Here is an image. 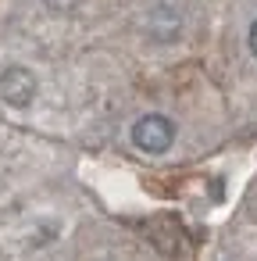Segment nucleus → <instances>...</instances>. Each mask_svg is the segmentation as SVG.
I'll return each instance as SVG.
<instances>
[{
    "label": "nucleus",
    "mask_w": 257,
    "mask_h": 261,
    "mask_svg": "<svg viewBox=\"0 0 257 261\" xmlns=\"http://www.w3.org/2000/svg\"><path fill=\"white\" fill-rule=\"evenodd\" d=\"M175 143V122L164 115H143L132 125V147L143 154H164Z\"/></svg>",
    "instance_id": "obj_1"
},
{
    "label": "nucleus",
    "mask_w": 257,
    "mask_h": 261,
    "mask_svg": "<svg viewBox=\"0 0 257 261\" xmlns=\"http://www.w3.org/2000/svg\"><path fill=\"white\" fill-rule=\"evenodd\" d=\"M0 100L18 108V111L29 108L36 100V75L29 68H22V65L4 68V72H0Z\"/></svg>",
    "instance_id": "obj_2"
},
{
    "label": "nucleus",
    "mask_w": 257,
    "mask_h": 261,
    "mask_svg": "<svg viewBox=\"0 0 257 261\" xmlns=\"http://www.w3.org/2000/svg\"><path fill=\"white\" fill-rule=\"evenodd\" d=\"M147 33L154 40H175L179 36V15L168 8V4H157L150 15H147Z\"/></svg>",
    "instance_id": "obj_3"
},
{
    "label": "nucleus",
    "mask_w": 257,
    "mask_h": 261,
    "mask_svg": "<svg viewBox=\"0 0 257 261\" xmlns=\"http://www.w3.org/2000/svg\"><path fill=\"white\" fill-rule=\"evenodd\" d=\"M75 4H79V0H47V8H50V11H72Z\"/></svg>",
    "instance_id": "obj_4"
},
{
    "label": "nucleus",
    "mask_w": 257,
    "mask_h": 261,
    "mask_svg": "<svg viewBox=\"0 0 257 261\" xmlns=\"http://www.w3.org/2000/svg\"><path fill=\"white\" fill-rule=\"evenodd\" d=\"M250 54H253V58H257V22H253V25H250Z\"/></svg>",
    "instance_id": "obj_5"
}]
</instances>
